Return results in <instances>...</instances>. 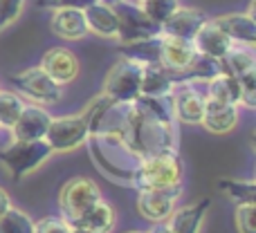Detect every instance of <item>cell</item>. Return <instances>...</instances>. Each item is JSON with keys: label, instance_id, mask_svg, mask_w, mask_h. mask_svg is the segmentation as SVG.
<instances>
[{"label": "cell", "instance_id": "obj_20", "mask_svg": "<svg viewBox=\"0 0 256 233\" xmlns=\"http://www.w3.org/2000/svg\"><path fill=\"white\" fill-rule=\"evenodd\" d=\"M50 29L63 40H81L84 36H88L84 9H54L50 18Z\"/></svg>", "mask_w": 256, "mask_h": 233}, {"label": "cell", "instance_id": "obj_19", "mask_svg": "<svg viewBox=\"0 0 256 233\" xmlns=\"http://www.w3.org/2000/svg\"><path fill=\"white\" fill-rule=\"evenodd\" d=\"M214 22H216V25L220 27L234 43L254 47V43H256V20L252 16V9H250V11H238V13H222V16L214 18Z\"/></svg>", "mask_w": 256, "mask_h": 233}, {"label": "cell", "instance_id": "obj_5", "mask_svg": "<svg viewBox=\"0 0 256 233\" xmlns=\"http://www.w3.org/2000/svg\"><path fill=\"white\" fill-rule=\"evenodd\" d=\"M142 70H144V63L122 54V56L112 63V67L108 70L106 79H104V94H106L110 101L132 103L140 97Z\"/></svg>", "mask_w": 256, "mask_h": 233}, {"label": "cell", "instance_id": "obj_35", "mask_svg": "<svg viewBox=\"0 0 256 233\" xmlns=\"http://www.w3.org/2000/svg\"><path fill=\"white\" fill-rule=\"evenodd\" d=\"M92 2H97V0H36V4H38L40 9H86L90 7Z\"/></svg>", "mask_w": 256, "mask_h": 233}, {"label": "cell", "instance_id": "obj_14", "mask_svg": "<svg viewBox=\"0 0 256 233\" xmlns=\"http://www.w3.org/2000/svg\"><path fill=\"white\" fill-rule=\"evenodd\" d=\"M40 67L58 85H68L79 74V58L66 47H50L40 58Z\"/></svg>", "mask_w": 256, "mask_h": 233}, {"label": "cell", "instance_id": "obj_6", "mask_svg": "<svg viewBox=\"0 0 256 233\" xmlns=\"http://www.w3.org/2000/svg\"><path fill=\"white\" fill-rule=\"evenodd\" d=\"M102 200V189L90 177H72L58 193V209L68 222H74L86 209Z\"/></svg>", "mask_w": 256, "mask_h": 233}, {"label": "cell", "instance_id": "obj_12", "mask_svg": "<svg viewBox=\"0 0 256 233\" xmlns=\"http://www.w3.org/2000/svg\"><path fill=\"white\" fill-rule=\"evenodd\" d=\"M171 99V108H173V117L176 121L182 123H200L202 121V112H204V94L196 88L194 81H180L176 83V88L168 94Z\"/></svg>", "mask_w": 256, "mask_h": 233}, {"label": "cell", "instance_id": "obj_30", "mask_svg": "<svg viewBox=\"0 0 256 233\" xmlns=\"http://www.w3.org/2000/svg\"><path fill=\"white\" fill-rule=\"evenodd\" d=\"M137 2H140L142 11H144L158 27L180 7V0H137Z\"/></svg>", "mask_w": 256, "mask_h": 233}, {"label": "cell", "instance_id": "obj_32", "mask_svg": "<svg viewBox=\"0 0 256 233\" xmlns=\"http://www.w3.org/2000/svg\"><path fill=\"white\" fill-rule=\"evenodd\" d=\"M72 225L63 216H45L34 222V233H70Z\"/></svg>", "mask_w": 256, "mask_h": 233}, {"label": "cell", "instance_id": "obj_21", "mask_svg": "<svg viewBox=\"0 0 256 233\" xmlns=\"http://www.w3.org/2000/svg\"><path fill=\"white\" fill-rule=\"evenodd\" d=\"M86 25H88V34H97L102 38H117V13L115 7L102 2H92L90 7L84 9Z\"/></svg>", "mask_w": 256, "mask_h": 233}, {"label": "cell", "instance_id": "obj_23", "mask_svg": "<svg viewBox=\"0 0 256 233\" xmlns=\"http://www.w3.org/2000/svg\"><path fill=\"white\" fill-rule=\"evenodd\" d=\"M70 225H76V227H84V229H90L94 233H110L112 227H115V209L112 204H108L106 200H99L94 202L90 209H86L74 222Z\"/></svg>", "mask_w": 256, "mask_h": 233}, {"label": "cell", "instance_id": "obj_25", "mask_svg": "<svg viewBox=\"0 0 256 233\" xmlns=\"http://www.w3.org/2000/svg\"><path fill=\"white\" fill-rule=\"evenodd\" d=\"M204 97L238 106V103H240V85H238V79H234V76L220 72V74H216L214 79L207 81V94H204Z\"/></svg>", "mask_w": 256, "mask_h": 233}, {"label": "cell", "instance_id": "obj_18", "mask_svg": "<svg viewBox=\"0 0 256 233\" xmlns=\"http://www.w3.org/2000/svg\"><path fill=\"white\" fill-rule=\"evenodd\" d=\"M200 123L214 135H230L238 126V106L216 101V99H204V112Z\"/></svg>", "mask_w": 256, "mask_h": 233}, {"label": "cell", "instance_id": "obj_7", "mask_svg": "<svg viewBox=\"0 0 256 233\" xmlns=\"http://www.w3.org/2000/svg\"><path fill=\"white\" fill-rule=\"evenodd\" d=\"M90 135V128L81 115H63L52 117L45 141L50 144L52 153H72L81 148Z\"/></svg>", "mask_w": 256, "mask_h": 233}, {"label": "cell", "instance_id": "obj_17", "mask_svg": "<svg viewBox=\"0 0 256 233\" xmlns=\"http://www.w3.org/2000/svg\"><path fill=\"white\" fill-rule=\"evenodd\" d=\"M209 207H212L209 198L198 200L194 204H186V207H176L173 213L168 216L166 227L171 229V233H200Z\"/></svg>", "mask_w": 256, "mask_h": 233}, {"label": "cell", "instance_id": "obj_38", "mask_svg": "<svg viewBox=\"0 0 256 233\" xmlns=\"http://www.w3.org/2000/svg\"><path fill=\"white\" fill-rule=\"evenodd\" d=\"M70 233H94V231H90V229H84V227H76V225H72Z\"/></svg>", "mask_w": 256, "mask_h": 233}, {"label": "cell", "instance_id": "obj_9", "mask_svg": "<svg viewBox=\"0 0 256 233\" xmlns=\"http://www.w3.org/2000/svg\"><path fill=\"white\" fill-rule=\"evenodd\" d=\"M12 83L22 97L32 99L40 106H54L61 101V85L45 74L43 67H27L12 76Z\"/></svg>", "mask_w": 256, "mask_h": 233}, {"label": "cell", "instance_id": "obj_22", "mask_svg": "<svg viewBox=\"0 0 256 233\" xmlns=\"http://www.w3.org/2000/svg\"><path fill=\"white\" fill-rule=\"evenodd\" d=\"M178 81L168 70H164L160 63H146L142 70V85L140 94L144 97H168L171 90L176 88Z\"/></svg>", "mask_w": 256, "mask_h": 233}, {"label": "cell", "instance_id": "obj_29", "mask_svg": "<svg viewBox=\"0 0 256 233\" xmlns=\"http://www.w3.org/2000/svg\"><path fill=\"white\" fill-rule=\"evenodd\" d=\"M0 233H34V220L25 211L12 207L0 218Z\"/></svg>", "mask_w": 256, "mask_h": 233}, {"label": "cell", "instance_id": "obj_10", "mask_svg": "<svg viewBox=\"0 0 256 233\" xmlns=\"http://www.w3.org/2000/svg\"><path fill=\"white\" fill-rule=\"evenodd\" d=\"M182 195V186L173 189H144L137 193V211L144 220L148 222H166L168 216L173 213L178 200Z\"/></svg>", "mask_w": 256, "mask_h": 233}, {"label": "cell", "instance_id": "obj_36", "mask_svg": "<svg viewBox=\"0 0 256 233\" xmlns=\"http://www.w3.org/2000/svg\"><path fill=\"white\" fill-rule=\"evenodd\" d=\"M12 207H14V204H12V198H9L7 191H4L2 186H0V218H2Z\"/></svg>", "mask_w": 256, "mask_h": 233}, {"label": "cell", "instance_id": "obj_11", "mask_svg": "<svg viewBox=\"0 0 256 233\" xmlns=\"http://www.w3.org/2000/svg\"><path fill=\"white\" fill-rule=\"evenodd\" d=\"M198 52H196L191 40L173 38V36H162L160 34V54L158 63L173 74V79L180 83L184 81V72L189 70V65L196 61Z\"/></svg>", "mask_w": 256, "mask_h": 233}, {"label": "cell", "instance_id": "obj_4", "mask_svg": "<svg viewBox=\"0 0 256 233\" xmlns=\"http://www.w3.org/2000/svg\"><path fill=\"white\" fill-rule=\"evenodd\" d=\"M52 157V148L45 139L25 141L14 139L9 146L0 150V166L7 171V175L14 182H20L30 173H34L40 164H45Z\"/></svg>", "mask_w": 256, "mask_h": 233}, {"label": "cell", "instance_id": "obj_16", "mask_svg": "<svg viewBox=\"0 0 256 233\" xmlns=\"http://www.w3.org/2000/svg\"><path fill=\"white\" fill-rule=\"evenodd\" d=\"M50 121H52V115H50L45 108L40 106H25L20 112V117L16 119V123L12 126L14 139H25V141H36V139H45L48 135Z\"/></svg>", "mask_w": 256, "mask_h": 233}, {"label": "cell", "instance_id": "obj_3", "mask_svg": "<svg viewBox=\"0 0 256 233\" xmlns=\"http://www.w3.org/2000/svg\"><path fill=\"white\" fill-rule=\"evenodd\" d=\"M182 177H184V164L178 150H164L142 159L130 186H135L137 191L173 189V186H182Z\"/></svg>", "mask_w": 256, "mask_h": 233}, {"label": "cell", "instance_id": "obj_1", "mask_svg": "<svg viewBox=\"0 0 256 233\" xmlns=\"http://www.w3.org/2000/svg\"><path fill=\"white\" fill-rule=\"evenodd\" d=\"M122 137L142 159L164 153V150H176L178 146L176 121L158 117L140 99H135L128 106V117L124 130H122Z\"/></svg>", "mask_w": 256, "mask_h": 233}, {"label": "cell", "instance_id": "obj_24", "mask_svg": "<svg viewBox=\"0 0 256 233\" xmlns=\"http://www.w3.org/2000/svg\"><path fill=\"white\" fill-rule=\"evenodd\" d=\"M220 70L225 72V74L234 76V79H238V76L248 74V72H256L254 49L250 47V45H238V43H234L230 52H227L225 56L220 58Z\"/></svg>", "mask_w": 256, "mask_h": 233}, {"label": "cell", "instance_id": "obj_15", "mask_svg": "<svg viewBox=\"0 0 256 233\" xmlns=\"http://www.w3.org/2000/svg\"><path fill=\"white\" fill-rule=\"evenodd\" d=\"M207 20L204 13L200 9L194 7H178L166 20L160 25V34L162 36H173V38H182V40H194L196 31L202 22Z\"/></svg>", "mask_w": 256, "mask_h": 233}, {"label": "cell", "instance_id": "obj_27", "mask_svg": "<svg viewBox=\"0 0 256 233\" xmlns=\"http://www.w3.org/2000/svg\"><path fill=\"white\" fill-rule=\"evenodd\" d=\"M25 101L20 94L9 92V90H0V128H9L16 123V119L20 117Z\"/></svg>", "mask_w": 256, "mask_h": 233}, {"label": "cell", "instance_id": "obj_40", "mask_svg": "<svg viewBox=\"0 0 256 233\" xmlns=\"http://www.w3.org/2000/svg\"><path fill=\"white\" fill-rule=\"evenodd\" d=\"M124 233H148V231H140V229H130V231H124Z\"/></svg>", "mask_w": 256, "mask_h": 233}, {"label": "cell", "instance_id": "obj_28", "mask_svg": "<svg viewBox=\"0 0 256 233\" xmlns=\"http://www.w3.org/2000/svg\"><path fill=\"white\" fill-rule=\"evenodd\" d=\"M158 54H160V34L153 38L146 40H137V43H128L124 45V56H130L140 63H158Z\"/></svg>", "mask_w": 256, "mask_h": 233}, {"label": "cell", "instance_id": "obj_34", "mask_svg": "<svg viewBox=\"0 0 256 233\" xmlns=\"http://www.w3.org/2000/svg\"><path fill=\"white\" fill-rule=\"evenodd\" d=\"M238 85H240V103L245 108H254L256 106V72H248V74L238 76Z\"/></svg>", "mask_w": 256, "mask_h": 233}, {"label": "cell", "instance_id": "obj_39", "mask_svg": "<svg viewBox=\"0 0 256 233\" xmlns=\"http://www.w3.org/2000/svg\"><path fill=\"white\" fill-rule=\"evenodd\" d=\"M102 2H106V4H110V7H115V4L124 2V0H102Z\"/></svg>", "mask_w": 256, "mask_h": 233}, {"label": "cell", "instance_id": "obj_26", "mask_svg": "<svg viewBox=\"0 0 256 233\" xmlns=\"http://www.w3.org/2000/svg\"><path fill=\"white\" fill-rule=\"evenodd\" d=\"M218 189H220L230 200H234L236 204L254 202V195H256L254 180H220L218 182Z\"/></svg>", "mask_w": 256, "mask_h": 233}, {"label": "cell", "instance_id": "obj_2", "mask_svg": "<svg viewBox=\"0 0 256 233\" xmlns=\"http://www.w3.org/2000/svg\"><path fill=\"white\" fill-rule=\"evenodd\" d=\"M86 141L90 144L92 162L102 168L104 175L120 184H132L142 157L126 144L124 137L117 132H92Z\"/></svg>", "mask_w": 256, "mask_h": 233}, {"label": "cell", "instance_id": "obj_31", "mask_svg": "<svg viewBox=\"0 0 256 233\" xmlns=\"http://www.w3.org/2000/svg\"><path fill=\"white\" fill-rule=\"evenodd\" d=\"M254 202L250 204H236L234 211V225L238 233H256V225H254Z\"/></svg>", "mask_w": 256, "mask_h": 233}, {"label": "cell", "instance_id": "obj_37", "mask_svg": "<svg viewBox=\"0 0 256 233\" xmlns=\"http://www.w3.org/2000/svg\"><path fill=\"white\" fill-rule=\"evenodd\" d=\"M148 233H171V229H168L166 225H164V222H160V225H155L153 229H150Z\"/></svg>", "mask_w": 256, "mask_h": 233}, {"label": "cell", "instance_id": "obj_13", "mask_svg": "<svg viewBox=\"0 0 256 233\" xmlns=\"http://www.w3.org/2000/svg\"><path fill=\"white\" fill-rule=\"evenodd\" d=\"M191 43H194V47H196L198 54L220 61V58L232 49L234 40H232L230 36L214 22V18H207V20L198 27V31H196V36H194Z\"/></svg>", "mask_w": 256, "mask_h": 233}, {"label": "cell", "instance_id": "obj_33", "mask_svg": "<svg viewBox=\"0 0 256 233\" xmlns=\"http://www.w3.org/2000/svg\"><path fill=\"white\" fill-rule=\"evenodd\" d=\"M22 7H25V0H0V31L14 20H18Z\"/></svg>", "mask_w": 256, "mask_h": 233}, {"label": "cell", "instance_id": "obj_8", "mask_svg": "<svg viewBox=\"0 0 256 233\" xmlns=\"http://www.w3.org/2000/svg\"><path fill=\"white\" fill-rule=\"evenodd\" d=\"M117 13V38L122 40V45L137 43V40L153 38L160 34V27L142 11L140 2H120L115 4Z\"/></svg>", "mask_w": 256, "mask_h": 233}]
</instances>
